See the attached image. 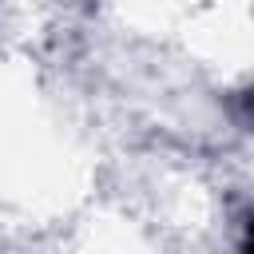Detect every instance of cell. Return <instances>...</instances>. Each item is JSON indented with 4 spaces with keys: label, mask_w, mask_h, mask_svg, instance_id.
I'll use <instances>...</instances> for the list:
<instances>
[{
    "label": "cell",
    "mask_w": 254,
    "mask_h": 254,
    "mask_svg": "<svg viewBox=\"0 0 254 254\" xmlns=\"http://www.w3.org/2000/svg\"><path fill=\"white\" fill-rule=\"evenodd\" d=\"M246 250H254V218H250V226H246V242H242Z\"/></svg>",
    "instance_id": "cell-1"
},
{
    "label": "cell",
    "mask_w": 254,
    "mask_h": 254,
    "mask_svg": "<svg viewBox=\"0 0 254 254\" xmlns=\"http://www.w3.org/2000/svg\"><path fill=\"white\" fill-rule=\"evenodd\" d=\"M246 115H250V119H254V87H250V91H246Z\"/></svg>",
    "instance_id": "cell-2"
}]
</instances>
